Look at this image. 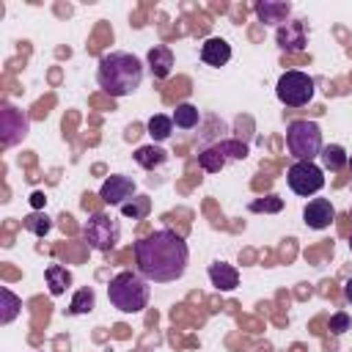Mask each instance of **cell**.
Wrapping results in <instances>:
<instances>
[{
  "instance_id": "obj_3",
  "label": "cell",
  "mask_w": 352,
  "mask_h": 352,
  "mask_svg": "<svg viewBox=\"0 0 352 352\" xmlns=\"http://www.w3.org/2000/svg\"><path fill=\"white\" fill-rule=\"evenodd\" d=\"M107 300L121 314H140L143 308H148L151 286L138 270H121L107 283Z\"/></svg>"
},
{
  "instance_id": "obj_11",
  "label": "cell",
  "mask_w": 352,
  "mask_h": 352,
  "mask_svg": "<svg viewBox=\"0 0 352 352\" xmlns=\"http://www.w3.org/2000/svg\"><path fill=\"white\" fill-rule=\"evenodd\" d=\"M336 220V206L327 201V198H311L302 209V223L314 231H322V228H330V223Z\"/></svg>"
},
{
  "instance_id": "obj_31",
  "label": "cell",
  "mask_w": 352,
  "mask_h": 352,
  "mask_svg": "<svg viewBox=\"0 0 352 352\" xmlns=\"http://www.w3.org/2000/svg\"><path fill=\"white\" fill-rule=\"evenodd\" d=\"M349 253H352V234H349Z\"/></svg>"
},
{
  "instance_id": "obj_6",
  "label": "cell",
  "mask_w": 352,
  "mask_h": 352,
  "mask_svg": "<svg viewBox=\"0 0 352 352\" xmlns=\"http://www.w3.org/2000/svg\"><path fill=\"white\" fill-rule=\"evenodd\" d=\"M82 239L99 253H110L121 239V223L107 212H94L82 223Z\"/></svg>"
},
{
  "instance_id": "obj_28",
  "label": "cell",
  "mask_w": 352,
  "mask_h": 352,
  "mask_svg": "<svg viewBox=\"0 0 352 352\" xmlns=\"http://www.w3.org/2000/svg\"><path fill=\"white\" fill-rule=\"evenodd\" d=\"M349 327H352V319H349L346 311H336V314L330 316V333H333V336H341V333H346Z\"/></svg>"
},
{
  "instance_id": "obj_1",
  "label": "cell",
  "mask_w": 352,
  "mask_h": 352,
  "mask_svg": "<svg viewBox=\"0 0 352 352\" xmlns=\"http://www.w3.org/2000/svg\"><path fill=\"white\" fill-rule=\"evenodd\" d=\"M135 264L148 283H173L187 272L190 248L176 231L160 228L135 242Z\"/></svg>"
},
{
  "instance_id": "obj_20",
  "label": "cell",
  "mask_w": 352,
  "mask_h": 352,
  "mask_svg": "<svg viewBox=\"0 0 352 352\" xmlns=\"http://www.w3.org/2000/svg\"><path fill=\"white\" fill-rule=\"evenodd\" d=\"M146 129H148V135H151V140L154 143H162V140H168L170 135H173V118L170 116H165V113H154L148 121H146Z\"/></svg>"
},
{
  "instance_id": "obj_19",
  "label": "cell",
  "mask_w": 352,
  "mask_h": 352,
  "mask_svg": "<svg viewBox=\"0 0 352 352\" xmlns=\"http://www.w3.org/2000/svg\"><path fill=\"white\" fill-rule=\"evenodd\" d=\"M44 280H47L50 294H52V297H60V294L69 289V283H72V272H69L66 267H60V264H50V267L44 270Z\"/></svg>"
},
{
  "instance_id": "obj_32",
  "label": "cell",
  "mask_w": 352,
  "mask_h": 352,
  "mask_svg": "<svg viewBox=\"0 0 352 352\" xmlns=\"http://www.w3.org/2000/svg\"><path fill=\"white\" fill-rule=\"evenodd\" d=\"M349 170H352V154H349Z\"/></svg>"
},
{
  "instance_id": "obj_25",
  "label": "cell",
  "mask_w": 352,
  "mask_h": 352,
  "mask_svg": "<svg viewBox=\"0 0 352 352\" xmlns=\"http://www.w3.org/2000/svg\"><path fill=\"white\" fill-rule=\"evenodd\" d=\"M121 209V214L126 217V220H143V217H148V212H151V198L148 195H135V198H129L124 206H118Z\"/></svg>"
},
{
  "instance_id": "obj_9",
  "label": "cell",
  "mask_w": 352,
  "mask_h": 352,
  "mask_svg": "<svg viewBox=\"0 0 352 352\" xmlns=\"http://www.w3.org/2000/svg\"><path fill=\"white\" fill-rule=\"evenodd\" d=\"M275 41H278V50H283V52H302L308 47L305 19H289L286 25H280L275 30Z\"/></svg>"
},
{
  "instance_id": "obj_5",
  "label": "cell",
  "mask_w": 352,
  "mask_h": 352,
  "mask_svg": "<svg viewBox=\"0 0 352 352\" xmlns=\"http://www.w3.org/2000/svg\"><path fill=\"white\" fill-rule=\"evenodd\" d=\"M314 91H316V80L300 69L283 72L275 82V96L286 107H305L314 99Z\"/></svg>"
},
{
  "instance_id": "obj_14",
  "label": "cell",
  "mask_w": 352,
  "mask_h": 352,
  "mask_svg": "<svg viewBox=\"0 0 352 352\" xmlns=\"http://www.w3.org/2000/svg\"><path fill=\"white\" fill-rule=\"evenodd\" d=\"M146 66H148V72H151L154 80L170 77V72H173V52H170V47L154 44L148 50V55H146Z\"/></svg>"
},
{
  "instance_id": "obj_2",
  "label": "cell",
  "mask_w": 352,
  "mask_h": 352,
  "mask_svg": "<svg viewBox=\"0 0 352 352\" xmlns=\"http://www.w3.org/2000/svg\"><path fill=\"white\" fill-rule=\"evenodd\" d=\"M143 82V60L132 52L124 50H113L104 52L96 63V85L121 99V96H132Z\"/></svg>"
},
{
  "instance_id": "obj_15",
  "label": "cell",
  "mask_w": 352,
  "mask_h": 352,
  "mask_svg": "<svg viewBox=\"0 0 352 352\" xmlns=\"http://www.w3.org/2000/svg\"><path fill=\"white\" fill-rule=\"evenodd\" d=\"M206 275H209V280H212V286H214L217 292H231V289L239 286V270H236L234 264L214 261V264H209Z\"/></svg>"
},
{
  "instance_id": "obj_29",
  "label": "cell",
  "mask_w": 352,
  "mask_h": 352,
  "mask_svg": "<svg viewBox=\"0 0 352 352\" xmlns=\"http://www.w3.org/2000/svg\"><path fill=\"white\" fill-rule=\"evenodd\" d=\"M44 204H47V195H44L41 190H36V192L30 195V206H33V212H41V209H44Z\"/></svg>"
},
{
  "instance_id": "obj_7",
  "label": "cell",
  "mask_w": 352,
  "mask_h": 352,
  "mask_svg": "<svg viewBox=\"0 0 352 352\" xmlns=\"http://www.w3.org/2000/svg\"><path fill=\"white\" fill-rule=\"evenodd\" d=\"M286 182H289L294 195L308 198V195H316L324 187V170L316 162H294L286 170Z\"/></svg>"
},
{
  "instance_id": "obj_23",
  "label": "cell",
  "mask_w": 352,
  "mask_h": 352,
  "mask_svg": "<svg viewBox=\"0 0 352 352\" xmlns=\"http://www.w3.org/2000/svg\"><path fill=\"white\" fill-rule=\"evenodd\" d=\"M226 154L217 148V146H204L201 151H198V165L206 170V173H220L223 168H226Z\"/></svg>"
},
{
  "instance_id": "obj_33",
  "label": "cell",
  "mask_w": 352,
  "mask_h": 352,
  "mask_svg": "<svg viewBox=\"0 0 352 352\" xmlns=\"http://www.w3.org/2000/svg\"><path fill=\"white\" fill-rule=\"evenodd\" d=\"M349 214H352V209H349Z\"/></svg>"
},
{
  "instance_id": "obj_16",
  "label": "cell",
  "mask_w": 352,
  "mask_h": 352,
  "mask_svg": "<svg viewBox=\"0 0 352 352\" xmlns=\"http://www.w3.org/2000/svg\"><path fill=\"white\" fill-rule=\"evenodd\" d=\"M170 118H173V126L179 132H192L201 124V110L192 102H182V104H176V110L170 113Z\"/></svg>"
},
{
  "instance_id": "obj_18",
  "label": "cell",
  "mask_w": 352,
  "mask_h": 352,
  "mask_svg": "<svg viewBox=\"0 0 352 352\" xmlns=\"http://www.w3.org/2000/svg\"><path fill=\"white\" fill-rule=\"evenodd\" d=\"M132 160H135L140 168L154 170V168H160V165H165V162H168V151L151 143V146H140V148H135Z\"/></svg>"
},
{
  "instance_id": "obj_26",
  "label": "cell",
  "mask_w": 352,
  "mask_h": 352,
  "mask_svg": "<svg viewBox=\"0 0 352 352\" xmlns=\"http://www.w3.org/2000/svg\"><path fill=\"white\" fill-rule=\"evenodd\" d=\"M248 209L253 212V214H278L280 209H283V198H278V195H267V198H256V201H250L248 204Z\"/></svg>"
},
{
  "instance_id": "obj_24",
  "label": "cell",
  "mask_w": 352,
  "mask_h": 352,
  "mask_svg": "<svg viewBox=\"0 0 352 352\" xmlns=\"http://www.w3.org/2000/svg\"><path fill=\"white\" fill-rule=\"evenodd\" d=\"M22 228L30 231L33 236H47L52 231V217L47 212H30L22 217Z\"/></svg>"
},
{
  "instance_id": "obj_22",
  "label": "cell",
  "mask_w": 352,
  "mask_h": 352,
  "mask_svg": "<svg viewBox=\"0 0 352 352\" xmlns=\"http://www.w3.org/2000/svg\"><path fill=\"white\" fill-rule=\"evenodd\" d=\"M96 308V292L91 286H82L72 294V302H69V314L72 316H80V314H91Z\"/></svg>"
},
{
  "instance_id": "obj_10",
  "label": "cell",
  "mask_w": 352,
  "mask_h": 352,
  "mask_svg": "<svg viewBox=\"0 0 352 352\" xmlns=\"http://www.w3.org/2000/svg\"><path fill=\"white\" fill-rule=\"evenodd\" d=\"M99 198L110 206H124L129 198H135V182L124 173H113L102 182L99 187Z\"/></svg>"
},
{
  "instance_id": "obj_30",
  "label": "cell",
  "mask_w": 352,
  "mask_h": 352,
  "mask_svg": "<svg viewBox=\"0 0 352 352\" xmlns=\"http://www.w3.org/2000/svg\"><path fill=\"white\" fill-rule=\"evenodd\" d=\"M344 300H346V302L352 305V278H349V280L344 283Z\"/></svg>"
},
{
  "instance_id": "obj_8",
  "label": "cell",
  "mask_w": 352,
  "mask_h": 352,
  "mask_svg": "<svg viewBox=\"0 0 352 352\" xmlns=\"http://www.w3.org/2000/svg\"><path fill=\"white\" fill-rule=\"evenodd\" d=\"M28 132H30L28 116L14 104H3V110H0V143H3V148L16 146L19 140L28 138Z\"/></svg>"
},
{
  "instance_id": "obj_21",
  "label": "cell",
  "mask_w": 352,
  "mask_h": 352,
  "mask_svg": "<svg viewBox=\"0 0 352 352\" xmlns=\"http://www.w3.org/2000/svg\"><path fill=\"white\" fill-rule=\"evenodd\" d=\"M22 311V300L8 289L3 286L0 289V324H11Z\"/></svg>"
},
{
  "instance_id": "obj_13",
  "label": "cell",
  "mask_w": 352,
  "mask_h": 352,
  "mask_svg": "<svg viewBox=\"0 0 352 352\" xmlns=\"http://www.w3.org/2000/svg\"><path fill=\"white\" fill-rule=\"evenodd\" d=\"M201 60H204L206 66H214V69L226 66V63L231 60V44H228L226 38H220V36H209V38L201 44Z\"/></svg>"
},
{
  "instance_id": "obj_27",
  "label": "cell",
  "mask_w": 352,
  "mask_h": 352,
  "mask_svg": "<svg viewBox=\"0 0 352 352\" xmlns=\"http://www.w3.org/2000/svg\"><path fill=\"white\" fill-rule=\"evenodd\" d=\"M214 146L226 154V160H245L248 157V143H242V140H217Z\"/></svg>"
},
{
  "instance_id": "obj_4",
  "label": "cell",
  "mask_w": 352,
  "mask_h": 352,
  "mask_svg": "<svg viewBox=\"0 0 352 352\" xmlns=\"http://www.w3.org/2000/svg\"><path fill=\"white\" fill-rule=\"evenodd\" d=\"M286 148L294 157V162H314L324 148L319 124L308 121V118L289 121V126H286Z\"/></svg>"
},
{
  "instance_id": "obj_12",
  "label": "cell",
  "mask_w": 352,
  "mask_h": 352,
  "mask_svg": "<svg viewBox=\"0 0 352 352\" xmlns=\"http://www.w3.org/2000/svg\"><path fill=\"white\" fill-rule=\"evenodd\" d=\"M253 11H256L258 22H264L270 28H280L292 16V3H286V0H258V3H253Z\"/></svg>"
},
{
  "instance_id": "obj_17",
  "label": "cell",
  "mask_w": 352,
  "mask_h": 352,
  "mask_svg": "<svg viewBox=\"0 0 352 352\" xmlns=\"http://www.w3.org/2000/svg\"><path fill=\"white\" fill-rule=\"evenodd\" d=\"M319 160H322V170H344V168H349V154H346V148L341 143H324Z\"/></svg>"
}]
</instances>
